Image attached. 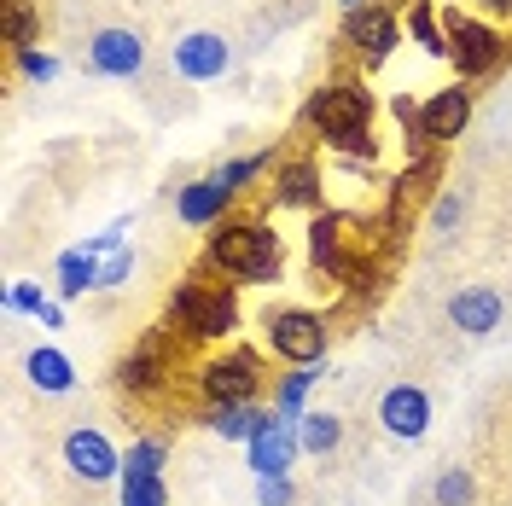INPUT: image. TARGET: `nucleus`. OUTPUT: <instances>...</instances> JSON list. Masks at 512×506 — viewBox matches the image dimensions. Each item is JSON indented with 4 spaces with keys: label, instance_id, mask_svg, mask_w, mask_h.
<instances>
[{
    "label": "nucleus",
    "instance_id": "29",
    "mask_svg": "<svg viewBox=\"0 0 512 506\" xmlns=\"http://www.w3.org/2000/svg\"><path fill=\"white\" fill-rule=\"evenodd\" d=\"M268 152H251V158H233V163H222V169H216V175H222L227 187H245V181H256V175H262V169H268Z\"/></svg>",
    "mask_w": 512,
    "mask_h": 506
},
{
    "label": "nucleus",
    "instance_id": "11",
    "mask_svg": "<svg viewBox=\"0 0 512 506\" xmlns=\"http://www.w3.org/2000/svg\"><path fill=\"white\" fill-rule=\"evenodd\" d=\"M175 70L187 76V82H216V76H227V64H233V47H227L216 30H192L175 41Z\"/></svg>",
    "mask_w": 512,
    "mask_h": 506
},
{
    "label": "nucleus",
    "instance_id": "8",
    "mask_svg": "<svg viewBox=\"0 0 512 506\" xmlns=\"http://www.w3.org/2000/svg\"><path fill=\"white\" fill-rule=\"evenodd\" d=\"M379 425H384V437H396V443H419L431 431V396L419 384H390L379 396Z\"/></svg>",
    "mask_w": 512,
    "mask_h": 506
},
{
    "label": "nucleus",
    "instance_id": "7",
    "mask_svg": "<svg viewBox=\"0 0 512 506\" xmlns=\"http://www.w3.org/2000/svg\"><path fill=\"white\" fill-rule=\"evenodd\" d=\"M123 506H169V489H163V443L158 437H140V443L123 454Z\"/></svg>",
    "mask_w": 512,
    "mask_h": 506
},
{
    "label": "nucleus",
    "instance_id": "15",
    "mask_svg": "<svg viewBox=\"0 0 512 506\" xmlns=\"http://www.w3.org/2000/svg\"><path fill=\"white\" fill-rule=\"evenodd\" d=\"M501 315H507V303H501V291H489V285H466V291H454V297H448V320H454L466 338L495 332Z\"/></svg>",
    "mask_w": 512,
    "mask_h": 506
},
{
    "label": "nucleus",
    "instance_id": "30",
    "mask_svg": "<svg viewBox=\"0 0 512 506\" xmlns=\"http://www.w3.org/2000/svg\"><path fill=\"white\" fill-rule=\"evenodd\" d=\"M18 70H24L30 82H53V76H59V59H53V53H35V47H24V53H18Z\"/></svg>",
    "mask_w": 512,
    "mask_h": 506
},
{
    "label": "nucleus",
    "instance_id": "9",
    "mask_svg": "<svg viewBox=\"0 0 512 506\" xmlns=\"http://www.w3.org/2000/svg\"><path fill=\"white\" fill-rule=\"evenodd\" d=\"M344 41H350L355 53L367 59V70H373V64H384L390 59V47L402 41V24H396L390 6H361V12L344 18Z\"/></svg>",
    "mask_w": 512,
    "mask_h": 506
},
{
    "label": "nucleus",
    "instance_id": "4",
    "mask_svg": "<svg viewBox=\"0 0 512 506\" xmlns=\"http://www.w3.org/2000/svg\"><path fill=\"white\" fill-rule=\"evenodd\" d=\"M262 332H268V349L291 367H315L326 355V326H320L315 309H268Z\"/></svg>",
    "mask_w": 512,
    "mask_h": 506
},
{
    "label": "nucleus",
    "instance_id": "17",
    "mask_svg": "<svg viewBox=\"0 0 512 506\" xmlns=\"http://www.w3.org/2000/svg\"><path fill=\"white\" fill-rule=\"evenodd\" d=\"M274 204L280 210H320V163L297 158L274 175Z\"/></svg>",
    "mask_w": 512,
    "mask_h": 506
},
{
    "label": "nucleus",
    "instance_id": "5",
    "mask_svg": "<svg viewBox=\"0 0 512 506\" xmlns=\"http://www.w3.org/2000/svg\"><path fill=\"white\" fill-rule=\"evenodd\" d=\"M198 390H204L210 408H216V402H256V390H262V361H256L251 349L210 355L204 373H198Z\"/></svg>",
    "mask_w": 512,
    "mask_h": 506
},
{
    "label": "nucleus",
    "instance_id": "10",
    "mask_svg": "<svg viewBox=\"0 0 512 506\" xmlns=\"http://www.w3.org/2000/svg\"><path fill=\"white\" fill-rule=\"evenodd\" d=\"M64 466L76 477H88V483H111V477H123V454L111 448V437L105 431H70L64 437Z\"/></svg>",
    "mask_w": 512,
    "mask_h": 506
},
{
    "label": "nucleus",
    "instance_id": "35",
    "mask_svg": "<svg viewBox=\"0 0 512 506\" xmlns=\"http://www.w3.org/2000/svg\"><path fill=\"white\" fill-rule=\"evenodd\" d=\"M338 6H344V12H361V6H367V0H338Z\"/></svg>",
    "mask_w": 512,
    "mask_h": 506
},
{
    "label": "nucleus",
    "instance_id": "2",
    "mask_svg": "<svg viewBox=\"0 0 512 506\" xmlns=\"http://www.w3.org/2000/svg\"><path fill=\"white\" fill-rule=\"evenodd\" d=\"M373 117H379V105L373 94L361 88V82H326L315 88L309 99V123L315 134L332 146V152H344V158H379V146H373Z\"/></svg>",
    "mask_w": 512,
    "mask_h": 506
},
{
    "label": "nucleus",
    "instance_id": "13",
    "mask_svg": "<svg viewBox=\"0 0 512 506\" xmlns=\"http://www.w3.org/2000/svg\"><path fill=\"white\" fill-rule=\"evenodd\" d=\"M297 431H303V425H280V419H268L251 443H245L251 448V472L256 477H291V460H297V448H303Z\"/></svg>",
    "mask_w": 512,
    "mask_h": 506
},
{
    "label": "nucleus",
    "instance_id": "33",
    "mask_svg": "<svg viewBox=\"0 0 512 506\" xmlns=\"http://www.w3.org/2000/svg\"><path fill=\"white\" fill-rule=\"evenodd\" d=\"M454 222H460V198L448 192V198H437V210H431V227H443V233H448Z\"/></svg>",
    "mask_w": 512,
    "mask_h": 506
},
{
    "label": "nucleus",
    "instance_id": "26",
    "mask_svg": "<svg viewBox=\"0 0 512 506\" xmlns=\"http://www.w3.org/2000/svg\"><path fill=\"white\" fill-rule=\"evenodd\" d=\"M431 501H437V506H472V501H478V483H472V472L448 466V472L431 483Z\"/></svg>",
    "mask_w": 512,
    "mask_h": 506
},
{
    "label": "nucleus",
    "instance_id": "24",
    "mask_svg": "<svg viewBox=\"0 0 512 506\" xmlns=\"http://www.w3.org/2000/svg\"><path fill=\"white\" fill-rule=\"evenodd\" d=\"M88 285H99V256L64 251V256H59V297H82Z\"/></svg>",
    "mask_w": 512,
    "mask_h": 506
},
{
    "label": "nucleus",
    "instance_id": "21",
    "mask_svg": "<svg viewBox=\"0 0 512 506\" xmlns=\"http://www.w3.org/2000/svg\"><path fill=\"white\" fill-rule=\"evenodd\" d=\"M24 373H30V384H35V390H47V396L76 390V367H70V355H64V349H30Z\"/></svg>",
    "mask_w": 512,
    "mask_h": 506
},
{
    "label": "nucleus",
    "instance_id": "16",
    "mask_svg": "<svg viewBox=\"0 0 512 506\" xmlns=\"http://www.w3.org/2000/svg\"><path fill=\"white\" fill-rule=\"evenodd\" d=\"M419 117H425V134L448 146V140H460V128L472 123V94L466 88H443V94H431L419 105Z\"/></svg>",
    "mask_w": 512,
    "mask_h": 506
},
{
    "label": "nucleus",
    "instance_id": "19",
    "mask_svg": "<svg viewBox=\"0 0 512 506\" xmlns=\"http://www.w3.org/2000/svg\"><path fill=\"white\" fill-rule=\"evenodd\" d=\"M344 227H350L344 216H326V210L309 222V256H315V274H332V280L344 274Z\"/></svg>",
    "mask_w": 512,
    "mask_h": 506
},
{
    "label": "nucleus",
    "instance_id": "6",
    "mask_svg": "<svg viewBox=\"0 0 512 506\" xmlns=\"http://www.w3.org/2000/svg\"><path fill=\"white\" fill-rule=\"evenodd\" d=\"M443 30H448V59H454L460 76H483V70L501 64V35L489 30V24L466 18V12H448Z\"/></svg>",
    "mask_w": 512,
    "mask_h": 506
},
{
    "label": "nucleus",
    "instance_id": "3",
    "mask_svg": "<svg viewBox=\"0 0 512 506\" xmlns=\"http://www.w3.org/2000/svg\"><path fill=\"white\" fill-rule=\"evenodd\" d=\"M169 326L187 332V338H198V344L233 338V332H239V297H233V285L187 280L169 297Z\"/></svg>",
    "mask_w": 512,
    "mask_h": 506
},
{
    "label": "nucleus",
    "instance_id": "34",
    "mask_svg": "<svg viewBox=\"0 0 512 506\" xmlns=\"http://www.w3.org/2000/svg\"><path fill=\"white\" fill-rule=\"evenodd\" d=\"M483 12H495V18H512V0H478Z\"/></svg>",
    "mask_w": 512,
    "mask_h": 506
},
{
    "label": "nucleus",
    "instance_id": "23",
    "mask_svg": "<svg viewBox=\"0 0 512 506\" xmlns=\"http://www.w3.org/2000/svg\"><path fill=\"white\" fill-rule=\"evenodd\" d=\"M408 35L419 41V53L448 59V30H443V18L431 12V0H414V12H408Z\"/></svg>",
    "mask_w": 512,
    "mask_h": 506
},
{
    "label": "nucleus",
    "instance_id": "28",
    "mask_svg": "<svg viewBox=\"0 0 512 506\" xmlns=\"http://www.w3.org/2000/svg\"><path fill=\"white\" fill-rule=\"evenodd\" d=\"M6 41H12V53H24L35 41V6L30 0H6Z\"/></svg>",
    "mask_w": 512,
    "mask_h": 506
},
{
    "label": "nucleus",
    "instance_id": "20",
    "mask_svg": "<svg viewBox=\"0 0 512 506\" xmlns=\"http://www.w3.org/2000/svg\"><path fill=\"white\" fill-rule=\"evenodd\" d=\"M163 361H169V338L152 332L140 349H128V361H123V373H117V379H123L128 390H152V384L163 379Z\"/></svg>",
    "mask_w": 512,
    "mask_h": 506
},
{
    "label": "nucleus",
    "instance_id": "18",
    "mask_svg": "<svg viewBox=\"0 0 512 506\" xmlns=\"http://www.w3.org/2000/svg\"><path fill=\"white\" fill-rule=\"evenodd\" d=\"M204 419H210V431L227 437V443H251L256 431L274 419V408H256V402H216Z\"/></svg>",
    "mask_w": 512,
    "mask_h": 506
},
{
    "label": "nucleus",
    "instance_id": "22",
    "mask_svg": "<svg viewBox=\"0 0 512 506\" xmlns=\"http://www.w3.org/2000/svg\"><path fill=\"white\" fill-rule=\"evenodd\" d=\"M315 384H320V367H297V373H286L280 390H274V419H280V425H303V419H309L303 402H309Z\"/></svg>",
    "mask_w": 512,
    "mask_h": 506
},
{
    "label": "nucleus",
    "instance_id": "25",
    "mask_svg": "<svg viewBox=\"0 0 512 506\" xmlns=\"http://www.w3.org/2000/svg\"><path fill=\"white\" fill-rule=\"evenodd\" d=\"M297 437H303V448H309V454H332V448L344 443V425H338V413H309Z\"/></svg>",
    "mask_w": 512,
    "mask_h": 506
},
{
    "label": "nucleus",
    "instance_id": "32",
    "mask_svg": "<svg viewBox=\"0 0 512 506\" xmlns=\"http://www.w3.org/2000/svg\"><path fill=\"white\" fill-rule=\"evenodd\" d=\"M128 274H134V251H117L99 262V285H123Z\"/></svg>",
    "mask_w": 512,
    "mask_h": 506
},
{
    "label": "nucleus",
    "instance_id": "27",
    "mask_svg": "<svg viewBox=\"0 0 512 506\" xmlns=\"http://www.w3.org/2000/svg\"><path fill=\"white\" fill-rule=\"evenodd\" d=\"M0 303H6V315H47V309H53V297H47V291H41V285H30V280H18V285H6V297H0Z\"/></svg>",
    "mask_w": 512,
    "mask_h": 506
},
{
    "label": "nucleus",
    "instance_id": "1",
    "mask_svg": "<svg viewBox=\"0 0 512 506\" xmlns=\"http://www.w3.org/2000/svg\"><path fill=\"white\" fill-rule=\"evenodd\" d=\"M204 268H216L239 285H268L280 280L286 268V245H280V227L268 222H222L210 227V245H204Z\"/></svg>",
    "mask_w": 512,
    "mask_h": 506
},
{
    "label": "nucleus",
    "instance_id": "14",
    "mask_svg": "<svg viewBox=\"0 0 512 506\" xmlns=\"http://www.w3.org/2000/svg\"><path fill=\"white\" fill-rule=\"evenodd\" d=\"M140 64H146V41L134 30H99L88 41V70L99 76H140Z\"/></svg>",
    "mask_w": 512,
    "mask_h": 506
},
{
    "label": "nucleus",
    "instance_id": "12",
    "mask_svg": "<svg viewBox=\"0 0 512 506\" xmlns=\"http://www.w3.org/2000/svg\"><path fill=\"white\" fill-rule=\"evenodd\" d=\"M233 198H239V187H227L222 175H204V181H187V187L175 192V216L187 227H216Z\"/></svg>",
    "mask_w": 512,
    "mask_h": 506
},
{
    "label": "nucleus",
    "instance_id": "31",
    "mask_svg": "<svg viewBox=\"0 0 512 506\" xmlns=\"http://www.w3.org/2000/svg\"><path fill=\"white\" fill-rule=\"evenodd\" d=\"M256 506H291V477H256Z\"/></svg>",
    "mask_w": 512,
    "mask_h": 506
}]
</instances>
